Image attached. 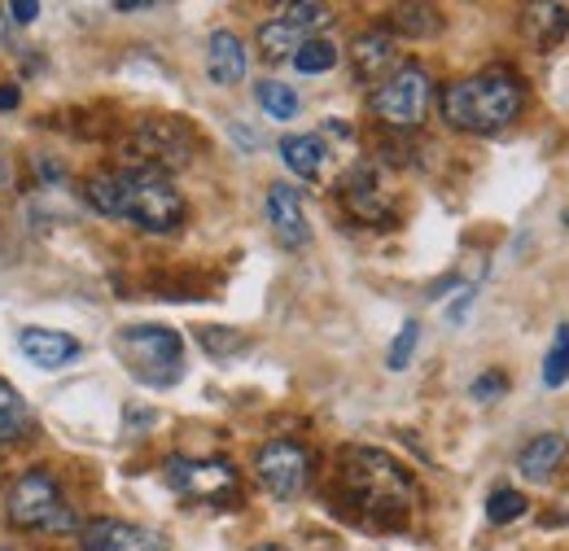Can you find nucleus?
Masks as SVG:
<instances>
[{
	"mask_svg": "<svg viewBox=\"0 0 569 551\" xmlns=\"http://www.w3.org/2000/svg\"><path fill=\"white\" fill-rule=\"evenodd\" d=\"M88 207L128 219L144 232H176L184 223V198L162 171L128 167V171H106L88 180Z\"/></svg>",
	"mask_w": 569,
	"mask_h": 551,
	"instance_id": "1",
	"label": "nucleus"
},
{
	"mask_svg": "<svg viewBox=\"0 0 569 551\" xmlns=\"http://www.w3.org/2000/svg\"><path fill=\"white\" fill-rule=\"evenodd\" d=\"M338 482L347 490L351 508H359L363 517H372L377 525H395L403 521V512L412 508L417 499V485L412 473L386 455V451H372V447H351L338 464Z\"/></svg>",
	"mask_w": 569,
	"mask_h": 551,
	"instance_id": "2",
	"label": "nucleus"
},
{
	"mask_svg": "<svg viewBox=\"0 0 569 551\" xmlns=\"http://www.w3.org/2000/svg\"><path fill=\"white\" fill-rule=\"evenodd\" d=\"M521 106H526V88L512 70H482L442 92V119L456 132H473V137L503 132L508 123H517Z\"/></svg>",
	"mask_w": 569,
	"mask_h": 551,
	"instance_id": "3",
	"label": "nucleus"
},
{
	"mask_svg": "<svg viewBox=\"0 0 569 551\" xmlns=\"http://www.w3.org/2000/svg\"><path fill=\"white\" fill-rule=\"evenodd\" d=\"M114 350L123 354L132 377L144 381V385H176L184 377V342H180V333H171L162 324H132V329H123Z\"/></svg>",
	"mask_w": 569,
	"mask_h": 551,
	"instance_id": "4",
	"label": "nucleus"
},
{
	"mask_svg": "<svg viewBox=\"0 0 569 551\" xmlns=\"http://www.w3.org/2000/svg\"><path fill=\"white\" fill-rule=\"evenodd\" d=\"M4 517L18 530H74V512L62 499V485L44 469H31L13 482L4 499Z\"/></svg>",
	"mask_w": 569,
	"mask_h": 551,
	"instance_id": "5",
	"label": "nucleus"
},
{
	"mask_svg": "<svg viewBox=\"0 0 569 551\" xmlns=\"http://www.w3.org/2000/svg\"><path fill=\"white\" fill-rule=\"evenodd\" d=\"M429 101H433V83L421 67H399L377 92H372V114L395 128V132H417L426 123Z\"/></svg>",
	"mask_w": 569,
	"mask_h": 551,
	"instance_id": "6",
	"label": "nucleus"
},
{
	"mask_svg": "<svg viewBox=\"0 0 569 551\" xmlns=\"http://www.w3.org/2000/svg\"><path fill=\"white\" fill-rule=\"evenodd\" d=\"M162 478H167V485H171L176 494H184V499H193V503H214V508H223V503H232V499L241 494L237 469H232L228 460H184V455H176V460H167Z\"/></svg>",
	"mask_w": 569,
	"mask_h": 551,
	"instance_id": "7",
	"label": "nucleus"
},
{
	"mask_svg": "<svg viewBox=\"0 0 569 551\" xmlns=\"http://www.w3.org/2000/svg\"><path fill=\"white\" fill-rule=\"evenodd\" d=\"M254 473L268 494L277 499H298L307 482H311V455L302 442H289V438H272L254 451Z\"/></svg>",
	"mask_w": 569,
	"mask_h": 551,
	"instance_id": "8",
	"label": "nucleus"
},
{
	"mask_svg": "<svg viewBox=\"0 0 569 551\" xmlns=\"http://www.w3.org/2000/svg\"><path fill=\"white\" fill-rule=\"evenodd\" d=\"M137 153H141V167L167 176V167H184L189 162L193 132L180 119H149L137 132Z\"/></svg>",
	"mask_w": 569,
	"mask_h": 551,
	"instance_id": "9",
	"label": "nucleus"
},
{
	"mask_svg": "<svg viewBox=\"0 0 569 551\" xmlns=\"http://www.w3.org/2000/svg\"><path fill=\"white\" fill-rule=\"evenodd\" d=\"M83 551H167V539L132 521H92L83 525Z\"/></svg>",
	"mask_w": 569,
	"mask_h": 551,
	"instance_id": "10",
	"label": "nucleus"
},
{
	"mask_svg": "<svg viewBox=\"0 0 569 551\" xmlns=\"http://www.w3.org/2000/svg\"><path fill=\"white\" fill-rule=\"evenodd\" d=\"M263 210H268V223L277 232L284 250H302L311 241V228H307V214H302V198L289 189V184H272L268 198H263Z\"/></svg>",
	"mask_w": 569,
	"mask_h": 551,
	"instance_id": "11",
	"label": "nucleus"
},
{
	"mask_svg": "<svg viewBox=\"0 0 569 551\" xmlns=\"http://www.w3.org/2000/svg\"><path fill=\"white\" fill-rule=\"evenodd\" d=\"M18 350L36 368H67L71 359L83 354V345L74 342L71 333H58V329H22L18 333Z\"/></svg>",
	"mask_w": 569,
	"mask_h": 551,
	"instance_id": "12",
	"label": "nucleus"
},
{
	"mask_svg": "<svg viewBox=\"0 0 569 551\" xmlns=\"http://www.w3.org/2000/svg\"><path fill=\"white\" fill-rule=\"evenodd\" d=\"M246 67H250V58H246L241 36L237 31H214L207 40V74L219 88H232V83L246 79Z\"/></svg>",
	"mask_w": 569,
	"mask_h": 551,
	"instance_id": "13",
	"label": "nucleus"
},
{
	"mask_svg": "<svg viewBox=\"0 0 569 551\" xmlns=\"http://www.w3.org/2000/svg\"><path fill=\"white\" fill-rule=\"evenodd\" d=\"M351 62H356L359 79H381L399 62V44H395L390 31H363L351 40Z\"/></svg>",
	"mask_w": 569,
	"mask_h": 551,
	"instance_id": "14",
	"label": "nucleus"
},
{
	"mask_svg": "<svg viewBox=\"0 0 569 551\" xmlns=\"http://www.w3.org/2000/svg\"><path fill=\"white\" fill-rule=\"evenodd\" d=\"M561 455H566V438H561V433H539V438H530V442L521 447L517 469H521L530 482H548V478L557 473Z\"/></svg>",
	"mask_w": 569,
	"mask_h": 551,
	"instance_id": "15",
	"label": "nucleus"
},
{
	"mask_svg": "<svg viewBox=\"0 0 569 551\" xmlns=\"http://www.w3.org/2000/svg\"><path fill=\"white\" fill-rule=\"evenodd\" d=\"M342 198H347L351 214H356V219H363V223H381V219H390V202H386V193L377 189L372 171H363V167H359L356 176L347 180Z\"/></svg>",
	"mask_w": 569,
	"mask_h": 551,
	"instance_id": "16",
	"label": "nucleus"
},
{
	"mask_svg": "<svg viewBox=\"0 0 569 551\" xmlns=\"http://www.w3.org/2000/svg\"><path fill=\"white\" fill-rule=\"evenodd\" d=\"M311 40V31L307 27H298V22H289V18H272V22H263L259 27V53L268 58V62H284V58H293L302 44Z\"/></svg>",
	"mask_w": 569,
	"mask_h": 551,
	"instance_id": "17",
	"label": "nucleus"
},
{
	"mask_svg": "<svg viewBox=\"0 0 569 551\" xmlns=\"http://www.w3.org/2000/svg\"><path fill=\"white\" fill-rule=\"evenodd\" d=\"M281 158L293 176H302V180H320V171H325V162H329V149H325V140L320 137H284Z\"/></svg>",
	"mask_w": 569,
	"mask_h": 551,
	"instance_id": "18",
	"label": "nucleus"
},
{
	"mask_svg": "<svg viewBox=\"0 0 569 551\" xmlns=\"http://www.w3.org/2000/svg\"><path fill=\"white\" fill-rule=\"evenodd\" d=\"M31 429V408L27 399L0 377V442H18Z\"/></svg>",
	"mask_w": 569,
	"mask_h": 551,
	"instance_id": "19",
	"label": "nucleus"
},
{
	"mask_svg": "<svg viewBox=\"0 0 569 551\" xmlns=\"http://www.w3.org/2000/svg\"><path fill=\"white\" fill-rule=\"evenodd\" d=\"M526 27L535 31L539 49H552V44L561 40V31L569 27V9L566 4H535L530 18H526Z\"/></svg>",
	"mask_w": 569,
	"mask_h": 551,
	"instance_id": "20",
	"label": "nucleus"
},
{
	"mask_svg": "<svg viewBox=\"0 0 569 551\" xmlns=\"http://www.w3.org/2000/svg\"><path fill=\"white\" fill-rule=\"evenodd\" d=\"M254 101H259L263 114H272L277 123H284V119L298 114V92H293L289 83H277V79H263V83L254 88Z\"/></svg>",
	"mask_w": 569,
	"mask_h": 551,
	"instance_id": "21",
	"label": "nucleus"
},
{
	"mask_svg": "<svg viewBox=\"0 0 569 551\" xmlns=\"http://www.w3.org/2000/svg\"><path fill=\"white\" fill-rule=\"evenodd\" d=\"M438 27H442V18H438V9H429V4H403V9H395V31L412 36V40L438 36Z\"/></svg>",
	"mask_w": 569,
	"mask_h": 551,
	"instance_id": "22",
	"label": "nucleus"
},
{
	"mask_svg": "<svg viewBox=\"0 0 569 551\" xmlns=\"http://www.w3.org/2000/svg\"><path fill=\"white\" fill-rule=\"evenodd\" d=\"M338 67V49L329 40H307L298 53H293V70L298 74H325V70Z\"/></svg>",
	"mask_w": 569,
	"mask_h": 551,
	"instance_id": "23",
	"label": "nucleus"
},
{
	"mask_svg": "<svg viewBox=\"0 0 569 551\" xmlns=\"http://www.w3.org/2000/svg\"><path fill=\"white\" fill-rule=\"evenodd\" d=\"M566 381H569V329L561 324L557 338H552L548 359H543V385L557 390V385H566Z\"/></svg>",
	"mask_w": 569,
	"mask_h": 551,
	"instance_id": "24",
	"label": "nucleus"
},
{
	"mask_svg": "<svg viewBox=\"0 0 569 551\" xmlns=\"http://www.w3.org/2000/svg\"><path fill=\"white\" fill-rule=\"evenodd\" d=\"M521 512H526V494H521V490H508V485L491 490V499H487V521H491V525H508V521H517Z\"/></svg>",
	"mask_w": 569,
	"mask_h": 551,
	"instance_id": "25",
	"label": "nucleus"
},
{
	"mask_svg": "<svg viewBox=\"0 0 569 551\" xmlns=\"http://www.w3.org/2000/svg\"><path fill=\"white\" fill-rule=\"evenodd\" d=\"M417 345H421V324L417 320H408L403 329H399V338H395V345H390V372H403L408 363H412V354H417Z\"/></svg>",
	"mask_w": 569,
	"mask_h": 551,
	"instance_id": "26",
	"label": "nucleus"
},
{
	"mask_svg": "<svg viewBox=\"0 0 569 551\" xmlns=\"http://www.w3.org/2000/svg\"><path fill=\"white\" fill-rule=\"evenodd\" d=\"M503 394H508V377H503L499 368H487V372L469 385V399H473V403H499Z\"/></svg>",
	"mask_w": 569,
	"mask_h": 551,
	"instance_id": "27",
	"label": "nucleus"
},
{
	"mask_svg": "<svg viewBox=\"0 0 569 551\" xmlns=\"http://www.w3.org/2000/svg\"><path fill=\"white\" fill-rule=\"evenodd\" d=\"M198 342H202V350L207 354H237L241 345H246V338L241 333H232V329H198Z\"/></svg>",
	"mask_w": 569,
	"mask_h": 551,
	"instance_id": "28",
	"label": "nucleus"
},
{
	"mask_svg": "<svg viewBox=\"0 0 569 551\" xmlns=\"http://www.w3.org/2000/svg\"><path fill=\"white\" fill-rule=\"evenodd\" d=\"M9 18L13 22H36L40 18V4L36 0H18V4H9Z\"/></svg>",
	"mask_w": 569,
	"mask_h": 551,
	"instance_id": "29",
	"label": "nucleus"
},
{
	"mask_svg": "<svg viewBox=\"0 0 569 551\" xmlns=\"http://www.w3.org/2000/svg\"><path fill=\"white\" fill-rule=\"evenodd\" d=\"M18 101H22V92H18L13 83H4V88H0V110H13Z\"/></svg>",
	"mask_w": 569,
	"mask_h": 551,
	"instance_id": "30",
	"label": "nucleus"
},
{
	"mask_svg": "<svg viewBox=\"0 0 569 551\" xmlns=\"http://www.w3.org/2000/svg\"><path fill=\"white\" fill-rule=\"evenodd\" d=\"M9 180H13V167H9V158H4V153H0V193H4V189H9Z\"/></svg>",
	"mask_w": 569,
	"mask_h": 551,
	"instance_id": "31",
	"label": "nucleus"
},
{
	"mask_svg": "<svg viewBox=\"0 0 569 551\" xmlns=\"http://www.w3.org/2000/svg\"><path fill=\"white\" fill-rule=\"evenodd\" d=\"M329 132H333V137H351V128H347L342 119H329Z\"/></svg>",
	"mask_w": 569,
	"mask_h": 551,
	"instance_id": "32",
	"label": "nucleus"
},
{
	"mask_svg": "<svg viewBox=\"0 0 569 551\" xmlns=\"http://www.w3.org/2000/svg\"><path fill=\"white\" fill-rule=\"evenodd\" d=\"M250 551H289L284 543H259V548H250Z\"/></svg>",
	"mask_w": 569,
	"mask_h": 551,
	"instance_id": "33",
	"label": "nucleus"
}]
</instances>
